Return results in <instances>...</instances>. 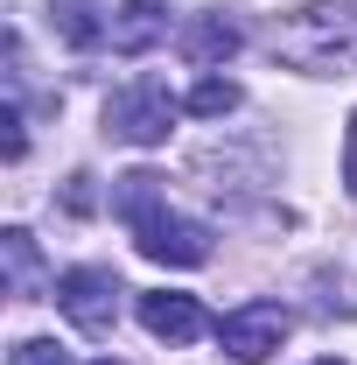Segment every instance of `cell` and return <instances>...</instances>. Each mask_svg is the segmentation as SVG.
Instances as JSON below:
<instances>
[{"label": "cell", "instance_id": "11", "mask_svg": "<svg viewBox=\"0 0 357 365\" xmlns=\"http://www.w3.org/2000/svg\"><path fill=\"white\" fill-rule=\"evenodd\" d=\"M0 246H7V281H14V288H28V274H36V239L14 225L7 239H0Z\"/></svg>", "mask_w": 357, "mask_h": 365}, {"label": "cell", "instance_id": "13", "mask_svg": "<svg viewBox=\"0 0 357 365\" xmlns=\"http://www.w3.org/2000/svg\"><path fill=\"white\" fill-rule=\"evenodd\" d=\"M343 182H351V197H357V113H351V134H343Z\"/></svg>", "mask_w": 357, "mask_h": 365}, {"label": "cell", "instance_id": "15", "mask_svg": "<svg viewBox=\"0 0 357 365\" xmlns=\"http://www.w3.org/2000/svg\"><path fill=\"white\" fill-rule=\"evenodd\" d=\"M98 365H119V359H98Z\"/></svg>", "mask_w": 357, "mask_h": 365}, {"label": "cell", "instance_id": "10", "mask_svg": "<svg viewBox=\"0 0 357 365\" xmlns=\"http://www.w3.org/2000/svg\"><path fill=\"white\" fill-rule=\"evenodd\" d=\"M231 106H238V85L231 78H196L189 98H182V113H196V120H224Z\"/></svg>", "mask_w": 357, "mask_h": 365}, {"label": "cell", "instance_id": "7", "mask_svg": "<svg viewBox=\"0 0 357 365\" xmlns=\"http://www.w3.org/2000/svg\"><path fill=\"white\" fill-rule=\"evenodd\" d=\"M238 21H224V14H196L189 29L176 36V49L189 56V63H224V56H238Z\"/></svg>", "mask_w": 357, "mask_h": 365}, {"label": "cell", "instance_id": "3", "mask_svg": "<svg viewBox=\"0 0 357 365\" xmlns=\"http://www.w3.org/2000/svg\"><path fill=\"white\" fill-rule=\"evenodd\" d=\"M176 91L161 85V78H147L140 71L134 85H119L112 98H105V134H119V140H134V148H161L169 140V127H176Z\"/></svg>", "mask_w": 357, "mask_h": 365}, {"label": "cell", "instance_id": "2", "mask_svg": "<svg viewBox=\"0 0 357 365\" xmlns=\"http://www.w3.org/2000/svg\"><path fill=\"white\" fill-rule=\"evenodd\" d=\"M267 49L294 71H351L357 63V14L336 0H309V7H287L273 14Z\"/></svg>", "mask_w": 357, "mask_h": 365}, {"label": "cell", "instance_id": "12", "mask_svg": "<svg viewBox=\"0 0 357 365\" xmlns=\"http://www.w3.org/2000/svg\"><path fill=\"white\" fill-rule=\"evenodd\" d=\"M7 365H70L63 344H49V337H28V344H14V359Z\"/></svg>", "mask_w": 357, "mask_h": 365}, {"label": "cell", "instance_id": "9", "mask_svg": "<svg viewBox=\"0 0 357 365\" xmlns=\"http://www.w3.org/2000/svg\"><path fill=\"white\" fill-rule=\"evenodd\" d=\"M161 29H169V21H161V14H154L147 0H127V7L112 14V49H127V56H140L147 43H161Z\"/></svg>", "mask_w": 357, "mask_h": 365}, {"label": "cell", "instance_id": "1", "mask_svg": "<svg viewBox=\"0 0 357 365\" xmlns=\"http://www.w3.org/2000/svg\"><path fill=\"white\" fill-rule=\"evenodd\" d=\"M112 211L127 218L134 246L154 260V267H203V260H211V225L176 218V211H169V190H161V176H154V169L119 176V190H112Z\"/></svg>", "mask_w": 357, "mask_h": 365}, {"label": "cell", "instance_id": "14", "mask_svg": "<svg viewBox=\"0 0 357 365\" xmlns=\"http://www.w3.org/2000/svg\"><path fill=\"white\" fill-rule=\"evenodd\" d=\"M315 365H343V359H315Z\"/></svg>", "mask_w": 357, "mask_h": 365}, {"label": "cell", "instance_id": "5", "mask_svg": "<svg viewBox=\"0 0 357 365\" xmlns=\"http://www.w3.org/2000/svg\"><path fill=\"white\" fill-rule=\"evenodd\" d=\"M287 323L294 317H287L280 302H238V309L218 323V337H224V351H231L238 365H267L273 351L287 344Z\"/></svg>", "mask_w": 357, "mask_h": 365}, {"label": "cell", "instance_id": "8", "mask_svg": "<svg viewBox=\"0 0 357 365\" xmlns=\"http://www.w3.org/2000/svg\"><path fill=\"white\" fill-rule=\"evenodd\" d=\"M49 29L63 36L70 49H98L112 29L98 21V0H49Z\"/></svg>", "mask_w": 357, "mask_h": 365}, {"label": "cell", "instance_id": "6", "mask_svg": "<svg viewBox=\"0 0 357 365\" xmlns=\"http://www.w3.org/2000/svg\"><path fill=\"white\" fill-rule=\"evenodd\" d=\"M140 323H147L161 344H196V337L211 330L203 302H196V295H169V288H147V295H140Z\"/></svg>", "mask_w": 357, "mask_h": 365}, {"label": "cell", "instance_id": "4", "mask_svg": "<svg viewBox=\"0 0 357 365\" xmlns=\"http://www.w3.org/2000/svg\"><path fill=\"white\" fill-rule=\"evenodd\" d=\"M119 295H127V288H119L112 267H70L56 281V309L78 323L85 337H105V330L119 323Z\"/></svg>", "mask_w": 357, "mask_h": 365}]
</instances>
